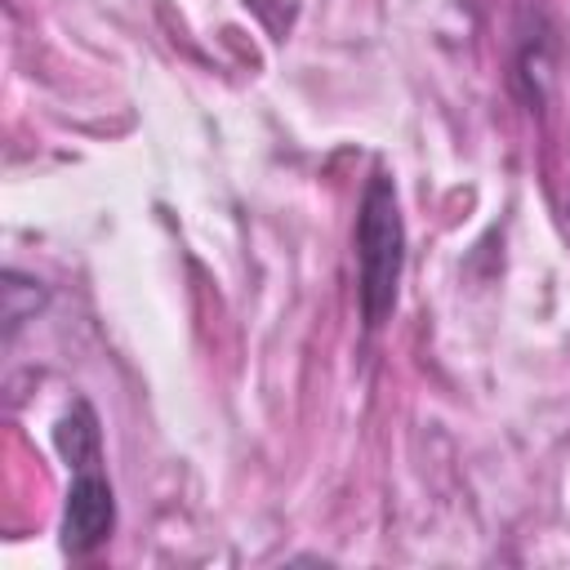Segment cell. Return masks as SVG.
<instances>
[{
	"mask_svg": "<svg viewBox=\"0 0 570 570\" xmlns=\"http://www.w3.org/2000/svg\"><path fill=\"white\" fill-rule=\"evenodd\" d=\"M405 267V223L396 187L387 174H374L361 191L356 214V298L365 330H379L396 307V285Z\"/></svg>",
	"mask_w": 570,
	"mask_h": 570,
	"instance_id": "2",
	"label": "cell"
},
{
	"mask_svg": "<svg viewBox=\"0 0 570 570\" xmlns=\"http://www.w3.org/2000/svg\"><path fill=\"white\" fill-rule=\"evenodd\" d=\"M58 450L71 463V490L62 503V548L71 557L94 552L98 543H107L111 525H116V499H111V481L102 472V441H98V414L76 401L62 419H58Z\"/></svg>",
	"mask_w": 570,
	"mask_h": 570,
	"instance_id": "1",
	"label": "cell"
}]
</instances>
